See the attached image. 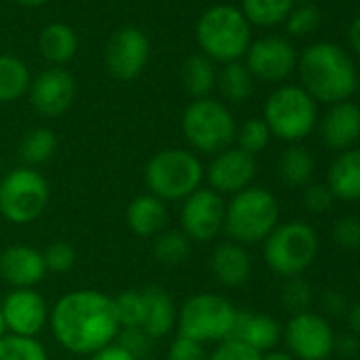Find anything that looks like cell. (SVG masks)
Here are the masks:
<instances>
[{
  "instance_id": "cell-1",
  "label": "cell",
  "mask_w": 360,
  "mask_h": 360,
  "mask_svg": "<svg viewBox=\"0 0 360 360\" xmlns=\"http://www.w3.org/2000/svg\"><path fill=\"white\" fill-rule=\"evenodd\" d=\"M49 324L64 349L85 356L115 343L121 333L112 297L94 288L60 297L49 314Z\"/></svg>"
},
{
  "instance_id": "cell-2",
  "label": "cell",
  "mask_w": 360,
  "mask_h": 360,
  "mask_svg": "<svg viewBox=\"0 0 360 360\" xmlns=\"http://www.w3.org/2000/svg\"><path fill=\"white\" fill-rule=\"evenodd\" d=\"M301 87L322 104L352 100L358 89V70L352 56L328 41L314 43L303 49L297 60Z\"/></svg>"
},
{
  "instance_id": "cell-3",
  "label": "cell",
  "mask_w": 360,
  "mask_h": 360,
  "mask_svg": "<svg viewBox=\"0 0 360 360\" xmlns=\"http://www.w3.org/2000/svg\"><path fill=\"white\" fill-rule=\"evenodd\" d=\"M195 39L202 56L212 62L231 64L246 56L252 43V28L240 7L212 5L200 15Z\"/></svg>"
},
{
  "instance_id": "cell-4",
  "label": "cell",
  "mask_w": 360,
  "mask_h": 360,
  "mask_svg": "<svg viewBox=\"0 0 360 360\" xmlns=\"http://www.w3.org/2000/svg\"><path fill=\"white\" fill-rule=\"evenodd\" d=\"M206 178L202 159L189 148H163L153 155L144 167V183L150 195L161 202H183Z\"/></svg>"
},
{
  "instance_id": "cell-5",
  "label": "cell",
  "mask_w": 360,
  "mask_h": 360,
  "mask_svg": "<svg viewBox=\"0 0 360 360\" xmlns=\"http://www.w3.org/2000/svg\"><path fill=\"white\" fill-rule=\"evenodd\" d=\"M280 225V204L278 198L263 187H248L236 195L225 208L223 231L231 242L250 246L261 244Z\"/></svg>"
},
{
  "instance_id": "cell-6",
  "label": "cell",
  "mask_w": 360,
  "mask_h": 360,
  "mask_svg": "<svg viewBox=\"0 0 360 360\" xmlns=\"http://www.w3.org/2000/svg\"><path fill=\"white\" fill-rule=\"evenodd\" d=\"M183 136L195 153L219 155L221 150L233 146L238 123L227 104L214 98L193 100L180 119Z\"/></svg>"
},
{
  "instance_id": "cell-7",
  "label": "cell",
  "mask_w": 360,
  "mask_h": 360,
  "mask_svg": "<svg viewBox=\"0 0 360 360\" xmlns=\"http://www.w3.org/2000/svg\"><path fill=\"white\" fill-rule=\"evenodd\" d=\"M263 121L271 136L301 144L318 125V102L301 85H282L265 100Z\"/></svg>"
},
{
  "instance_id": "cell-8",
  "label": "cell",
  "mask_w": 360,
  "mask_h": 360,
  "mask_svg": "<svg viewBox=\"0 0 360 360\" xmlns=\"http://www.w3.org/2000/svg\"><path fill=\"white\" fill-rule=\"evenodd\" d=\"M320 250L316 229L303 221L280 223L263 242L267 267L280 278H297L311 267Z\"/></svg>"
},
{
  "instance_id": "cell-9",
  "label": "cell",
  "mask_w": 360,
  "mask_h": 360,
  "mask_svg": "<svg viewBox=\"0 0 360 360\" xmlns=\"http://www.w3.org/2000/svg\"><path fill=\"white\" fill-rule=\"evenodd\" d=\"M238 309L223 295L202 292L189 297L176 314L178 335L198 343H221L231 337Z\"/></svg>"
},
{
  "instance_id": "cell-10",
  "label": "cell",
  "mask_w": 360,
  "mask_h": 360,
  "mask_svg": "<svg viewBox=\"0 0 360 360\" xmlns=\"http://www.w3.org/2000/svg\"><path fill=\"white\" fill-rule=\"evenodd\" d=\"M51 189L37 167H13L0 180V214L13 225L34 223L47 208Z\"/></svg>"
},
{
  "instance_id": "cell-11",
  "label": "cell",
  "mask_w": 360,
  "mask_h": 360,
  "mask_svg": "<svg viewBox=\"0 0 360 360\" xmlns=\"http://www.w3.org/2000/svg\"><path fill=\"white\" fill-rule=\"evenodd\" d=\"M288 352L295 360H328L335 354V330L330 322L316 311L292 314L282 328Z\"/></svg>"
},
{
  "instance_id": "cell-12",
  "label": "cell",
  "mask_w": 360,
  "mask_h": 360,
  "mask_svg": "<svg viewBox=\"0 0 360 360\" xmlns=\"http://www.w3.org/2000/svg\"><path fill=\"white\" fill-rule=\"evenodd\" d=\"M225 200L212 189H198L180 206V231L191 242H210L225 227Z\"/></svg>"
},
{
  "instance_id": "cell-13",
  "label": "cell",
  "mask_w": 360,
  "mask_h": 360,
  "mask_svg": "<svg viewBox=\"0 0 360 360\" xmlns=\"http://www.w3.org/2000/svg\"><path fill=\"white\" fill-rule=\"evenodd\" d=\"M246 68L252 79L263 83H282L297 70V51L284 37H263L250 43L246 51Z\"/></svg>"
},
{
  "instance_id": "cell-14",
  "label": "cell",
  "mask_w": 360,
  "mask_h": 360,
  "mask_svg": "<svg viewBox=\"0 0 360 360\" xmlns=\"http://www.w3.org/2000/svg\"><path fill=\"white\" fill-rule=\"evenodd\" d=\"M150 58L148 37L134 26L119 28L106 43L104 62L108 72L119 81H134L142 75Z\"/></svg>"
},
{
  "instance_id": "cell-15",
  "label": "cell",
  "mask_w": 360,
  "mask_h": 360,
  "mask_svg": "<svg viewBox=\"0 0 360 360\" xmlns=\"http://www.w3.org/2000/svg\"><path fill=\"white\" fill-rule=\"evenodd\" d=\"M257 178V157L238 146H229L212 157L206 167L208 189L219 195H236L252 187Z\"/></svg>"
},
{
  "instance_id": "cell-16",
  "label": "cell",
  "mask_w": 360,
  "mask_h": 360,
  "mask_svg": "<svg viewBox=\"0 0 360 360\" xmlns=\"http://www.w3.org/2000/svg\"><path fill=\"white\" fill-rule=\"evenodd\" d=\"M9 335L37 337L49 322V305L37 288H13L0 305Z\"/></svg>"
},
{
  "instance_id": "cell-17",
  "label": "cell",
  "mask_w": 360,
  "mask_h": 360,
  "mask_svg": "<svg viewBox=\"0 0 360 360\" xmlns=\"http://www.w3.org/2000/svg\"><path fill=\"white\" fill-rule=\"evenodd\" d=\"M75 96H77L75 77L62 66H51L41 75H37L28 89L32 108L43 117L64 115L72 106Z\"/></svg>"
},
{
  "instance_id": "cell-18",
  "label": "cell",
  "mask_w": 360,
  "mask_h": 360,
  "mask_svg": "<svg viewBox=\"0 0 360 360\" xmlns=\"http://www.w3.org/2000/svg\"><path fill=\"white\" fill-rule=\"evenodd\" d=\"M47 276L43 252L26 246L15 244L0 252V278L13 288H34Z\"/></svg>"
},
{
  "instance_id": "cell-19",
  "label": "cell",
  "mask_w": 360,
  "mask_h": 360,
  "mask_svg": "<svg viewBox=\"0 0 360 360\" xmlns=\"http://www.w3.org/2000/svg\"><path fill=\"white\" fill-rule=\"evenodd\" d=\"M320 138L326 148L343 153L360 140V106L352 100L330 104L320 119Z\"/></svg>"
},
{
  "instance_id": "cell-20",
  "label": "cell",
  "mask_w": 360,
  "mask_h": 360,
  "mask_svg": "<svg viewBox=\"0 0 360 360\" xmlns=\"http://www.w3.org/2000/svg\"><path fill=\"white\" fill-rule=\"evenodd\" d=\"M229 339H238L246 343L248 347L257 349L259 354H265L269 349H276V345L282 339V326L280 322L269 314H257V311H240L236 316V324Z\"/></svg>"
},
{
  "instance_id": "cell-21",
  "label": "cell",
  "mask_w": 360,
  "mask_h": 360,
  "mask_svg": "<svg viewBox=\"0 0 360 360\" xmlns=\"http://www.w3.org/2000/svg\"><path fill=\"white\" fill-rule=\"evenodd\" d=\"M328 191L335 202H360V148H347L337 153L326 172Z\"/></svg>"
},
{
  "instance_id": "cell-22",
  "label": "cell",
  "mask_w": 360,
  "mask_h": 360,
  "mask_svg": "<svg viewBox=\"0 0 360 360\" xmlns=\"http://www.w3.org/2000/svg\"><path fill=\"white\" fill-rule=\"evenodd\" d=\"M210 269L223 286L236 288L250 280L252 259L246 246L236 242H223L214 248L210 257Z\"/></svg>"
},
{
  "instance_id": "cell-23",
  "label": "cell",
  "mask_w": 360,
  "mask_h": 360,
  "mask_svg": "<svg viewBox=\"0 0 360 360\" xmlns=\"http://www.w3.org/2000/svg\"><path fill=\"white\" fill-rule=\"evenodd\" d=\"M176 307L172 297L157 286L142 290V322L140 328L155 341L172 333L176 326Z\"/></svg>"
},
{
  "instance_id": "cell-24",
  "label": "cell",
  "mask_w": 360,
  "mask_h": 360,
  "mask_svg": "<svg viewBox=\"0 0 360 360\" xmlns=\"http://www.w3.org/2000/svg\"><path fill=\"white\" fill-rule=\"evenodd\" d=\"M167 219H169V212H167L165 202H161L159 198L150 193L134 198L125 210L127 227L131 229V233L140 238L159 236L167 227Z\"/></svg>"
},
{
  "instance_id": "cell-25",
  "label": "cell",
  "mask_w": 360,
  "mask_h": 360,
  "mask_svg": "<svg viewBox=\"0 0 360 360\" xmlns=\"http://www.w3.org/2000/svg\"><path fill=\"white\" fill-rule=\"evenodd\" d=\"M316 169V159L311 150L303 144H290L288 148L282 150L278 159V178L286 187L292 189H305Z\"/></svg>"
},
{
  "instance_id": "cell-26",
  "label": "cell",
  "mask_w": 360,
  "mask_h": 360,
  "mask_svg": "<svg viewBox=\"0 0 360 360\" xmlns=\"http://www.w3.org/2000/svg\"><path fill=\"white\" fill-rule=\"evenodd\" d=\"M39 49H41V56L49 64L64 68V64H68L77 56L79 39L68 24L53 22L43 28V32L39 37Z\"/></svg>"
},
{
  "instance_id": "cell-27",
  "label": "cell",
  "mask_w": 360,
  "mask_h": 360,
  "mask_svg": "<svg viewBox=\"0 0 360 360\" xmlns=\"http://www.w3.org/2000/svg\"><path fill=\"white\" fill-rule=\"evenodd\" d=\"M180 79H183L185 91L193 100L210 98L212 89L217 87V68H214V62L208 60L202 53L189 56L183 62V68H180Z\"/></svg>"
},
{
  "instance_id": "cell-28",
  "label": "cell",
  "mask_w": 360,
  "mask_h": 360,
  "mask_svg": "<svg viewBox=\"0 0 360 360\" xmlns=\"http://www.w3.org/2000/svg\"><path fill=\"white\" fill-rule=\"evenodd\" d=\"M32 83L28 66L9 53H0V102L9 104L28 94Z\"/></svg>"
},
{
  "instance_id": "cell-29",
  "label": "cell",
  "mask_w": 360,
  "mask_h": 360,
  "mask_svg": "<svg viewBox=\"0 0 360 360\" xmlns=\"http://www.w3.org/2000/svg\"><path fill=\"white\" fill-rule=\"evenodd\" d=\"M217 87L227 102L242 104L252 96L255 79L246 68V64L231 62V64H223V68L217 70Z\"/></svg>"
},
{
  "instance_id": "cell-30",
  "label": "cell",
  "mask_w": 360,
  "mask_h": 360,
  "mask_svg": "<svg viewBox=\"0 0 360 360\" xmlns=\"http://www.w3.org/2000/svg\"><path fill=\"white\" fill-rule=\"evenodd\" d=\"M295 7V0H242L240 11L250 26L271 28L284 24Z\"/></svg>"
},
{
  "instance_id": "cell-31",
  "label": "cell",
  "mask_w": 360,
  "mask_h": 360,
  "mask_svg": "<svg viewBox=\"0 0 360 360\" xmlns=\"http://www.w3.org/2000/svg\"><path fill=\"white\" fill-rule=\"evenodd\" d=\"M58 150V136L49 127L30 129L20 142V157L26 167H37L47 163Z\"/></svg>"
},
{
  "instance_id": "cell-32",
  "label": "cell",
  "mask_w": 360,
  "mask_h": 360,
  "mask_svg": "<svg viewBox=\"0 0 360 360\" xmlns=\"http://www.w3.org/2000/svg\"><path fill=\"white\" fill-rule=\"evenodd\" d=\"M191 252V240L180 229H163L155 236L153 255L163 265H178L183 263Z\"/></svg>"
},
{
  "instance_id": "cell-33",
  "label": "cell",
  "mask_w": 360,
  "mask_h": 360,
  "mask_svg": "<svg viewBox=\"0 0 360 360\" xmlns=\"http://www.w3.org/2000/svg\"><path fill=\"white\" fill-rule=\"evenodd\" d=\"M0 360H49V354L37 337L7 333L0 337Z\"/></svg>"
},
{
  "instance_id": "cell-34",
  "label": "cell",
  "mask_w": 360,
  "mask_h": 360,
  "mask_svg": "<svg viewBox=\"0 0 360 360\" xmlns=\"http://www.w3.org/2000/svg\"><path fill=\"white\" fill-rule=\"evenodd\" d=\"M271 131L267 127V123L263 121V117H252V119H246L240 127H238V134H236V142H238V148H242L244 153L257 157L261 150H265L271 142Z\"/></svg>"
},
{
  "instance_id": "cell-35",
  "label": "cell",
  "mask_w": 360,
  "mask_h": 360,
  "mask_svg": "<svg viewBox=\"0 0 360 360\" xmlns=\"http://www.w3.org/2000/svg\"><path fill=\"white\" fill-rule=\"evenodd\" d=\"M320 20H322L320 9L316 5L303 3V5H295L292 7V11L288 13L284 24H286L288 34H292V37H307V34L318 30Z\"/></svg>"
},
{
  "instance_id": "cell-36",
  "label": "cell",
  "mask_w": 360,
  "mask_h": 360,
  "mask_svg": "<svg viewBox=\"0 0 360 360\" xmlns=\"http://www.w3.org/2000/svg\"><path fill=\"white\" fill-rule=\"evenodd\" d=\"M121 328H140L142 322V290H125L112 297Z\"/></svg>"
},
{
  "instance_id": "cell-37",
  "label": "cell",
  "mask_w": 360,
  "mask_h": 360,
  "mask_svg": "<svg viewBox=\"0 0 360 360\" xmlns=\"http://www.w3.org/2000/svg\"><path fill=\"white\" fill-rule=\"evenodd\" d=\"M311 301H314V290H311V286H309L307 280H303L301 276L286 280V284L282 288V303L292 314L307 311L309 305H311Z\"/></svg>"
},
{
  "instance_id": "cell-38",
  "label": "cell",
  "mask_w": 360,
  "mask_h": 360,
  "mask_svg": "<svg viewBox=\"0 0 360 360\" xmlns=\"http://www.w3.org/2000/svg\"><path fill=\"white\" fill-rule=\"evenodd\" d=\"M47 274H66L77 263V250L68 242H53L43 250Z\"/></svg>"
},
{
  "instance_id": "cell-39",
  "label": "cell",
  "mask_w": 360,
  "mask_h": 360,
  "mask_svg": "<svg viewBox=\"0 0 360 360\" xmlns=\"http://www.w3.org/2000/svg\"><path fill=\"white\" fill-rule=\"evenodd\" d=\"M333 242L341 250H360V219L341 217L333 227Z\"/></svg>"
},
{
  "instance_id": "cell-40",
  "label": "cell",
  "mask_w": 360,
  "mask_h": 360,
  "mask_svg": "<svg viewBox=\"0 0 360 360\" xmlns=\"http://www.w3.org/2000/svg\"><path fill=\"white\" fill-rule=\"evenodd\" d=\"M335 198L324 183H309L303 189V208L311 214H324L333 208Z\"/></svg>"
},
{
  "instance_id": "cell-41",
  "label": "cell",
  "mask_w": 360,
  "mask_h": 360,
  "mask_svg": "<svg viewBox=\"0 0 360 360\" xmlns=\"http://www.w3.org/2000/svg\"><path fill=\"white\" fill-rule=\"evenodd\" d=\"M206 360H261V354L238 339H225Z\"/></svg>"
},
{
  "instance_id": "cell-42",
  "label": "cell",
  "mask_w": 360,
  "mask_h": 360,
  "mask_svg": "<svg viewBox=\"0 0 360 360\" xmlns=\"http://www.w3.org/2000/svg\"><path fill=\"white\" fill-rule=\"evenodd\" d=\"M206 358L208 356L204 345L183 335H176L167 347V360H206Z\"/></svg>"
},
{
  "instance_id": "cell-43",
  "label": "cell",
  "mask_w": 360,
  "mask_h": 360,
  "mask_svg": "<svg viewBox=\"0 0 360 360\" xmlns=\"http://www.w3.org/2000/svg\"><path fill=\"white\" fill-rule=\"evenodd\" d=\"M119 341V345L121 347H125L134 358H142V356H146L148 354V349H150V345H153V339L142 330V328H121V333H119V337H117Z\"/></svg>"
},
{
  "instance_id": "cell-44",
  "label": "cell",
  "mask_w": 360,
  "mask_h": 360,
  "mask_svg": "<svg viewBox=\"0 0 360 360\" xmlns=\"http://www.w3.org/2000/svg\"><path fill=\"white\" fill-rule=\"evenodd\" d=\"M322 307H324V311L328 316H345L347 309H349V303H347V297L341 290L328 288L322 295Z\"/></svg>"
},
{
  "instance_id": "cell-45",
  "label": "cell",
  "mask_w": 360,
  "mask_h": 360,
  "mask_svg": "<svg viewBox=\"0 0 360 360\" xmlns=\"http://www.w3.org/2000/svg\"><path fill=\"white\" fill-rule=\"evenodd\" d=\"M335 352L341 354L343 358H354L360 354V337H356L354 333H345L335 337Z\"/></svg>"
},
{
  "instance_id": "cell-46",
  "label": "cell",
  "mask_w": 360,
  "mask_h": 360,
  "mask_svg": "<svg viewBox=\"0 0 360 360\" xmlns=\"http://www.w3.org/2000/svg\"><path fill=\"white\" fill-rule=\"evenodd\" d=\"M89 360H138V358H134V356H131L125 347H121L119 343H110V345H106L104 349L91 354Z\"/></svg>"
},
{
  "instance_id": "cell-47",
  "label": "cell",
  "mask_w": 360,
  "mask_h": 360,
  "mask_svg": "<svg viewBox=\"0 0 360 360\" xmlns=\"http://www.w3.org/2000/svg\"><path fill=\"white\" fill-rule=\"evenodd\" d=\"M347 43H349V49L354 51V56L360 60V15L354 18V22L347 28Z\"/></svg>"
},
{
  "instance_id": "cell-48",
  "label": "cell",
  "mask_w": 360,
  "mask_h": 360,
  "mask_svg": "<svg viewBox=\"0 0 360 360\" xmlns=\"http://www.w3.org/2000/svg\"><path fill=\"white\" fill-rule=\"evenodd\" d=\"M345 320H347L349 333H354L356 337H360V299L349 305V309L345 314Z\"/></svg>"
},
{
  "instance_id": "cell-49",
  "label": "cell",
  "mask_w": 360,
  "mask_h": 360,
  "mask_svg": "<svg viewBox=\"0 0 360 360\" xmlns=\"http://www.w3.org/2000/svg\"><path fill=\"white\" fill-rule=\"evenodd\" d=\"M261 360H295L290 352L284 349H269L265 354H261Z\"/></svg>"
},
{
  "instance_id": "cell-50",
  "label": "cell",
  "mask_w": 360,
  "mask_h": 360,
  "mask_svg": "<svg viewBox=\"0 0 360 360\" xmlns=\"http://www.w3.org/2000/svg\"><path fill=\"white\" fill-rule=\"evenodd\" d=\"M18 5H22V7H43V5H47L49 0H15Z\"/></svg>"
},
{
  "instance_id": "cell-51",
  "label": "cell",
  "mask_w": 360,
  "mask_h": 360,
  "mask_svg": "<svg viewBox=\"0 0 360 360\" xmlns=\"http://www.w3.org/2000/svg\"><path fill=\"white\" fill-rule=\"evenodd\" d=\"M7 335V328H5V322H3V314H0V337Z\"/></svg>"
}]
</instances>
